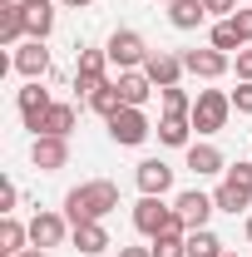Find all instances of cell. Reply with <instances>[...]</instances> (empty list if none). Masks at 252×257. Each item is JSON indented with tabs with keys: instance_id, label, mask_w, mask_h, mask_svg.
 Segmentation results:
<instances>
[{
	"instance_id": "obj_29",
	"label": "cell",
	"mask_w": 252,
	"mask_h": 257,
	"mask_svg": "<svg viewBox=\"0 0 252 257\" xmlns=\"http://www.w3.org/2000/svg\"><path fill=\"white\" fill-rule=\"evenodd\" d=\"M232 109H237V114H252V79H237V89H232Z\"/></svg>"
},
{
	"instance_id": "obj_18",
	"label": "cell",
	"mask_w": 252,
	"mask_h": 257,
	"mask_svg": "<svg viewBox=\"0 0 252 257\" xmlns=\"http://www.w3.org/2000/svg\"><path fill=\"white\" fill-rule=\"evenodd\" d=\"M20 40H25V5H0V45L20 50Z\"/></svg>"
},
{
	"instance_id": "obj_4",
	"label": "cell",
	"mask_w": 252,
	"mask_h": 257,
	"mask_svg": "<svg viewBox=\"0 0 252 257\" xmlns=\"http://www.w3.org/2000/svg\"><path fill=\"white\" fill-rule=\"evenodd\" d=\"M104 50H109V64H114L119 74H124V69H144V60L154 55V50L144 45V35H139V30H114Z\"/></svg>"
},
{
	"instance_id": "obj_15",
	"label": "cell",
	"mask_w": 252,
	"mask_h": 257,
	"mask_svg": "<svg viewBox=\"0 0 252 257\" xmlns=\"http://www.w3.org/2000/svg\"><path fill=\"white\" fill-rule=\"evenodd\" d=\"M183 69L188 74H198V79H218V74H227V55L222 50H183Z\"/></svg>"
},
{
	"instance_id": "obj_9",
	"label": "cell",
	"mask_w": 252,
	"mask_h": 257,
	"mask_svg": "<svg viewBox=\"0 0 252 257\" xmlns=\"http://www.w3.org/2000/svg\"><path fill=\"white\" fill-rule=\"evenodd\" d=\"M144 74L154 79V89H173L188 69H183V55H168V50H154L149 60H144Z\"/></svg>"
},
{
	"instance_id": "obj_28",
	"label": "cell",
	"mask_w": 252,
	"mask_h": 257,
	"mask_svg": "<svg viewBox=\"0 0 252 257\" xmlns=\"http://www.w3.org/2000/svg\"><path fill=\"white\" fill-rule=\"evenodd\" d=\"M213 50H222V55H232V50H242V40H237V30H232V20H218L213 25V40H208Z\"/></svg>"
},
{
	"instance_id": "obj_37",
	"label": "cell",
	"mask_w": 252,
	"mask_h": 257,
	"mask_svg": "<svg viewBox=\"0 0 252 257\" xmlns=\"http://www.w3.org/2000/svg\"><path fill=\"white\" fill-rule=\"evenodd\" d=\"M247 242H252V213H247Z\"/></svg>"
},
{
	"instance_id": "obj_13",
	"label": "cell",
	"mask_w": 252,
	"mask_h": 257,
	"mask_svg": "<svg viewBox=\"0 0 252 257\" xmlns=\"http://www.w3.org/2000/svg\"><path fill=\"white\" fill-rule=\"evenodd\" d=\"M69 242H74V252H84V257H99V252H109L114 242H109V232H104V223H74L69 227Z\"/></svg>"
},
{
	"instance_id": "obj_26",
	"label": "cell",
	"mask_w": 252,
	"mask_h": 257,
	"mask_svg": "<svg viewBox=\"0 0 252 257\" xmlns=\"http://www.w3.org/2000/svg\"><path fill=\"white\" fill-rule=\"evenodd\" d=\"M188 257H222V237L208 227H193L188 232Z\"/></svg>"
},
{
	"instance_id": "obj_27",
	"label": "cell",
	"mask_w": 252,
	"mask_h": 257,
	"mask_svg": "<svg viewBox=\"0 0 252 257\" xmlns=\"http://www.w3.org/2000/svg\"><path fill=\"white\" fill-rule=\"evenodd\" d=\"M158 99H163V114H173V119H188L193 114V94L178 89V84H173V89H158Z\"/></svg>"
},
{
	"instance_id": "obj_20",
	"label": "cell",
	"mask_w": 252,
	"mask_h": 257,
	"mask_svg": "<svg viewBox=\"0 0 252 257\" xmlns=\"http://www.w3.org/2000/svg\"><path fill=\"white\" fill-rule=\"evenodd\" d=\"M158 144H168V149H188V144H193V119H173V114H163V119H158Z\"/></svg>"
},
{
	"instance_id": "obj_16",
	"label": "cell",
	"mask_w": 252,
	"mask_h": 257,
	"mask_svg": "<svg viewBox=\"0 0 252 257\" xmlns=\"http://www.w3.org/2000/svg\"><path fill=\"white\" fill-rule=\"evenodd\" d=\"M114 84H119L124 104H134V109H144V104H149V94H154V79H149L144 69H124V74H119Z\"/></svg>"
},
{
	"instance_id": "obj_14",
	"label": "cell",
	"mask_w": 252,
	"mask_h": 257,
	"mask_svg": "<svg viewBox=\"0 0 252 257\" xmlns=\"http://www.w3.org/2000/svg\"><path fill=\"white\" fill-rule=\"evenodd\" d=\"M134 178H139V193H149V198H163V193L173 188V168L163 159H144Z\"/></svg>"
},
{
	"instance_id": "obj_35",
	"label": "cell",
	"mask_w": 252,
	"mask_h": 257,
	"mask_svg": "<svg viewBox=\"0 0 252 257\" xmlns=\"http://www.w3.org/2000/svg\"><path fill=\"white\" fill-rule=\"evenodd\" d=\"M64 10H84V5H94V0H60Z\"/></svg>"
},
{
	"instance_id": "obj_38",
	"label": "cell",
	"mask_w": 252,
	"mask_h": 257,
	"mask_svg": "<svg viewBox=\"0 0 252 257\" xmlns=\"http://www.w3.org/2000/svg\"><path fill=\"white\" fill-rule=\"evenodd\" d=\"M25 5H50V0H25Z\"/></svg>"
},
{
	"instance_id": "obj_5",
	"label": "cell",
	"mask_w": 252,
	"mask_h": 257,
	"mask_svg": "<svg viewBox=\"0 0 252 257\" xmlns=\"http://www.w3.org/2000/svg\"><path fill=\"white\" fill-rule=\"evenodd\" d=\"M104 124H109V139L124 144V149H139V144L154 134V124L144 119V109H134V104H124V109H119L114 119H104Z\"/></svg>"
},
{
	"instance_id": "obj_1",
	"label": "cell",
	"mask_w": 252,
	"mask_h": 257,
	"mask_svg": "<svg viewBox=\"0 0 252 257\" xmlns=\"http://www.w3.org/2000/svg\"><path fill=\"white\" fill-rule=\"evenodd\" d=\"M119 208V188L109 183V178H94V183H79V188L64 193V218L69 223H104L109 213Z\"/></svg>"
},
{
	"instance_id": "obj_33",
	"label": "cell",
	"mask_w": 252,
	"mask_h": 257,
	"mask_svg": "<svg viewBox=\"0 0 252 257\" xmlns=\"http://www.w3.org/2000/svg\"><path fill=\"white\" fill-rule=\"evenodd\" d=\"M237 79H252V50H237Z\"/></svg>"
},
{
	"instance_id": "obj_24",
	"label": "cell",
	"mask_w": 252,
	"mask_h": 257,
	"mask_svg": "<svg viewBox=\"0 0 252 257\" xmlns=\"http://www.w3.org/2000/svg\"><path fill=\"white\" fill-rule=\"evenodd\" d=\"M213 203H218V213H232V218H237V213H242V208H247V203H252V193L232 188V183L222 178L218 188H213Z\"/></svg>"
},
{
	"instance_id": "obj_7",
	"label": "cell",
	"mask_w": 252,
	"mask_h": 257,
	"mask_svg": "<svg viewBox=\"0 0 252 257\" xmlns=\"http://www.w3.org/2000/svg\"><path fill=\"white\" fill-rule=\"evenodd\" d=\"M55 109V99H50V89L40 84V79H30L25 89H20V119H25V128H35V139H40V128H45V114Z\"/></svg>"
},
{
	"instance_id": "obj_21",
	"label": "cell",
	"mask_w": 252,
	"mask_h": 257,
	"mask_svg": "<svg viewBox=\"0 0 252 257\" xmlns=\"http://www.w3.org/2000/svg\"><path fill=\"white\" fill-rule=\"evenodd\" d=\"M30 242V227H20L15 218H0V257H20Z\"/></svg>"
},
{
	"instance_id": "obj_22",
	"label": "cell",
	"mask_w": 252,
	"mask_h": 257,
	"mask_svg": "<svg viewBox=\"0 0 252 257\" xmlns=\"http://www.w3.org/2000/svg\"><path fill=\"white\" fill-rule=\"evenodd\" d=\"M89 109H94L99 119H114V114H119V109H124V94H119V84H114V79H109V84H104V89H94V94H89Z\"/></svg>"
},
{
	"instance_id": "obj_17",
	"label": "cell",
	"mask_w": 252,
	"mask_h": 257,
	"mask_svg": "<svg viewBox=\"0 0 252 257\" xmlns=\"http://www.w3.org/2000/svg\"><path fill=\"white\" fill-rule=\"evenodd\" d=\"M188 168L198 178H213V173H227V159H222L213 144H188Z\"/></svg>"
},
{
	"instance_id": "obj_39",
	"label": "cell",
	"mask_w": 252,
	"mask_h": 257,
	"mask_svg": "<svg viewBox=\"0 0 252 257\" xmlns=\"http://www.w3.org/2000/svg\"><path fill=\"white\" fill-rule=\"evenodd\" d=\"M222 257H237V252H222Z\"/></svg>"
},
{
	"instance_id": "obj_12",
	"label": "cell",
	"mask_w": 252,
	"mask_h": 257,
	"mask_svg": "<svg viewBox=\"0 0 252 257\" xmlns=\"http://www.w3.org/2000/svg\"><path fill=\"white\" fill-rule=\"evenodd\" d=\"M69 227L74 223H64L60 213H35L30 218V242L35 247H60L64 237H69Z\"/></svg>"
},
{
	"instance_id": "obj_2",
	"label": "cell",
	"mask_w": 252,
	"mask_h": 257,
	"mask_svg": "<svg viewBox=\"0 0 252 257\" xmlns=\"http://www.w3.org/2000/svg\"><path fill=\"white\" fill-rule=\"evenodd\" d=\"M134 227L144 232V237H158V232H188V223L178 218V208H168L163 198H139L134 203Z\"/></svg>"
},
{
	"instance_id": "obj_30",
	"label": "cell",
	"mask_w": 252,
	"mask_h": 257,
	"mask_svg": "<svg viewBox=\"0 0 252 257\" xmlns=\"http://www.w3.org/2000/svg\"><path fill=\"white\" fill-rule=\"evenodd\" d=\"M232 30H237L242 45H252V10H237V15H232Z\"/></svg>"
},
{
	"instance_id": "obj_31",
	"label": "cell",
	"mask_w": 252,
	"mask_h": 257,
	"mask_svg": "<svg viewBox=\"0 0 252 257\" xmlns=\"http://www.w3.org/2000/svg\"><path fill=\"white\" fill-rule=\"evenodd\" d=\"M15 198H20V193H15L10 178H5V183H0V218H10V213H15Z\"/></svg>"
},
{
	"instance_id": "obj_32",
	"label": "cell",
	"mask_w": 252,
	"mask_h": 257,
	"mask_svg": "<svg viewBox=\"0 0 252 257\" xmlns=\"http://www.w3.org/2000/svg\"><path fill=\"white\" fill-rule=\"evenodd\" d=\"M203 5H208V15H222V20L237 15V0H203Z\"/></svg>"
},
{
	"instance_id": "obj_8",
	"label": "cell",
	"mask_w": 252,
	"mask_h": 257,
	"mask_svg": "<svg viewBox=\"0 0 252 257\" xmlns=\"http://www.w3.org/2000/svg\"><path fill=\"white\" fill-rule=\"evenodd\" d=\"M173 208H178V218L188 223V232H193V227H208V218L218 213L213 193H203V188H188V193H178V198H173Z\"/></svg>"
},
{
	"instance_id": "obj_40",
	"label": "cell",
	"mask_w": 252,
	"mask_h": 257,
	"mask_svg": "<svg viewBox=\"0 0 252 257\" xmlns=\"http://www.w3.org/2000/svg\"><path fill=\"white\" fill-rule=\"evenodd\" d=\"M163 5H173V0H163Z\"/></svg>"
},
{
	"instance_id": "obj_23",
	"label": "cell",
	"mask_w": 252,
	"mask_h": 257,
	"mask_svg": "<svg viewBox=\"0 0 252 257\" xmlns=\"http://www.w3.org/2000/svg\"><path fill=\"white\" fill-rule=\"evenodd\" d=\"M74 119H79V114H74V104H55V109L45 114V128H40V134H55V139H69V134H74Z\"/></svg>"
},
{
	"instance_id": "obj_36",
	"label": "cell",
	"mask_w": 252,
	"mask_h": 257,
	"mask_svg": "<svg viewBox=\"0 0 252 257\" xmlns=\"http://www.w3.org/2000/svg\"><path fill=\"white\" fill-rule=\"evenodd\" d=\"M20 257H45V247H35V252H30V247H25V252H20Z\"/></svg>"
},
{
	"instance_id": "obj_19",
	"label": "cell",
	"mask_w": 252,
	"mask_h": 257,
	"mask_svg": "<svg viewBox=\"0 0 252 257\" xmlns=\"http://www.w3.org/2000/svg\"><path fill=\"white\" fill-rule=\"evenodd\" d=\"M168 20H173V30H198L208 20V5L203 0H173L168 5Z\"/></svg>"
},
{
	"instance_id": "obj_25",
	"label": "cell",
	"mask_w": 252,
	"mask_h": 257,
	"mask_svg": "<svg viewBox=\"0 0 252 257\" xmlns=\"http://www.w3.org/2000/svg\"><path fill=\"white\" fill-rule=\"evenodd\" d=\"M50 30H55V10L50 5H25V35L30 40H45Z\"/></svg>"
},
{
	"instance_id": "obj_34",
	"label": "cell",
	"mask_w": 252,
	"mask_h": 257,
	"mask_svg": "<svg viewBox=\"0 0 252 257\" xmlns=\"http://www.w3.org/2000/svg\"><path fill=\"white\" fill-rule=\"evenodd\" d=\"M119 257H154V247H119Z\"/></svg>"
},
{
	"instance_id": "obj_11",
	"label": "cell",
	"mask_w": 252,
	"mask_h": 257,
	"mask_svg": "<svg viewBox=\"0 0 252 257\" xmlns=\"http://www.w3.org/2000/svg\"><path fill=\"white\" fill-rule=\"evenodd\" d=\"M10 69H20L25 79H45V74H50V50H45V40H25V45L10 55Z\"/></svg>"
},
{
	"instance_id": "obj_10",
	"label": "cell",
	"mask_w": 252,
	"mask_h": 257,
	"mask_svg": "<svg viewBox=\"0 0 252 257\" xmlns=\"http://www.w3.org/2000/svg\"><path fill=\"white\" fill-rule=\"evenodd\" d=\"M30 159L40 173H60L64 163H69V139H55V134H40L30 149Z\"/></svg>"
},
{
	"instance_id": "obj_3",
	"label": "cell",
	"mask_w": 252,
	"mask_h": 257,
	"mask_svg": "<svg viewBox=\"0 0 252 257\" xmlns=\"http://www.w3.org/2000/svg\"><path fill=\"white\" fill-rule=\"evenodd\" d=\"M227 114H232V94H222V89H203V94L193 99V128L198 134H222L227 128Z\"/></svg>"
},
{
	"instance_id": "obj_6",
	"label": "cell",
	"mask_w": 252,
	"mask_h": 257,
	"mask_svg": "<svg viewBox=\"0 0 252 257\" xmlns=\"http://www.w3.org/2000/svg\"><path fill=\"white\" fill-rule=\"evenodd\" d=\"M104 69H109V50H79V64H74V94H94L104 89L109 79H104Z\"/></svg>"
}]
</instances>
